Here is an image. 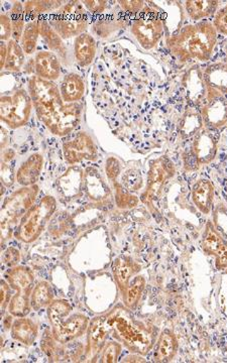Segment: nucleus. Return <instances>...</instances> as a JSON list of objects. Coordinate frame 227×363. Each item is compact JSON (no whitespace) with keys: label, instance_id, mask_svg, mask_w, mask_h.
Segmentation results:
<instances>
[{"label":"nucleus","instance_id":"f257e3e1","mask_svg":"<svg viewBox=\"0 0 227 363\" xmlns=\"http://www.w3.org/2000/svg\"><path fill=\"white\" fill-rule=\"evenodd\" d=\"M28 93L38 118L52 135H69L80 123L82 105L64 102L58 85L52 81L33 76L28 80Z\"/></svg>","mask_w":227,"mask_h":363},{"label":"nucleus","instance_id":"f03ea898","mask_svg":"<svg viewBox=\"0 0 227 363\" xmlns=\"http://www.w3.org/2000/svg\"><path fill=\"white\" fill-rule=\"evenodd\" d=\"M216 44V30L214 23L208 21L183 26L167 40L170 52L180 63L209 61Z\"/></svg>","mask_w":227,"mask_h":363},{"label":"nucleus","instance_id":"7ed1b4c3","mask_svg":"<svg viewBox=\"0 0 227 363\" xmlns=\"http://www.w3.org/2000/svg\"><path fill=\"white\" fill-rule=\"evenodd\" d=\"M107 322L117 339L131 352L147 355L155 342V332L147 325L136 321L130 312L117 308L107 314Z\"/></svg>","mask_w":227,"mask_h":363},{"label":"nucleus","instance_id":"20e7f679","mask_svg":"<svg viewBox=\"0 0 227 363\" xmlns=\"http://www.w3.org/2000/svg\"><path fill=\"white\" fill-rule=\"evenodd\" d=\"M72 307L65 300L52 301L48 307V318L52 333L57 342L66 344L80 337L88 328V319L82 314H75L64 321L63 318L71 312Z\"/></svg>","mask_w":227,"mask_h":363},{"label":"nucleus","instance_id":"39448f33","mask_svg":"<svg viewBox=\"0 0 227 363\" xmlns=\"http://www.w3.org/2000/svg\"><path fill=\"white\" fill-rule=\"evenodd\" d=\"M56 209L57 201L52 196H45L42 198L21 218L20 224L14 230L16 240L25 243H32L37 240L51 220Z\"/></svg>","mask_w":227,"mask_h":363},{"label":"nucleus","instance_id":"423d86ee","mask_svg":"<svg viewBox=\"0 0 227 363\" xmlns=\"http://www.w3.org/2000/svg\"><path fill=\"white\" fill-rule=\"evenodd\" d=\"M39 187L37 185L23 187L6 198L0 214L2 243L11 236V229L18 219L23 218L37 200Z\"/></svg>","mask_w":227,"mask_h":363},{"label":"nucleus","instance_id":"0eeeda50","mask_svg":"<svg viewBox=\"0 0 227 363\" xmlns=\"http://www.w3.org/2000/svg\"><path fill=\"white\" fill-rule=\"evenodd\" d=\"M50 25L63 40L77 38L87 30V13L81 2L70 1L50 16Z\"/></svg>","mask_w":227,"mask_h":363},{"label":"nucleus","instance_id":"6e6552de","mask_svg":"<svg viewBox=\"0 0 227 363\" xmlns=\"http://www.w3.org/2000/svg\"><path fill=\"white\" fill-rule=\"evenodd\" d=\"M6 279L11 288L16 291L9 303V313L11 316L26 317L32 307L31 297L33 285V272L26 267H13L7 272Z\"/></svg>","mask_w":227,"mask_h":363},{"label":"nucleus","instance_id":"1a4fd4ad","mask_svg":"<svg viewBox=\"0 0 227 363\" xmlns=\"http://www.w3.org/2000/svg\"><path fill=\"white\" fill-rule=\"evenodd\" d=\"M131 32L143 49L150 51L161 42L165 32L164 21L161 14L149 6H145L142 13L131 25Z\"/></svg>","mask_w":227,"mask_h":363},{"label":"nucleus","instance_id":"9d476101","mask_svg":"<svg viewBox=\"0 0 227 363\" xmlns=\"http://www.w3.org/2000/svg\"><path fill=\"white\" fill-rule=\"evenodd\" d=\"M33 100L25 89H18L11 95L0 97V119L11 130L23 128L30 121Z\"/></svg>","mask_w":227,"mask_h":363},{"label":"nucleus","instance_id":"9b49d317","mask_svg":"<svg viewBox=\"0 0 227 363\" xmlns=\"http://www.w3.org/2000/svg\"><path fill=\"white\" fill-rule=\"evenodd\" d=\"M216 154V138L211 130L203 128L194 135L191 150L184 155V166L187 171H196L214 161Z\"/></svg>","mask_w":227,"mask_h":363},{"label":"nucleus","instance_id":"f8f14e48","mask_svg":"<svg viewBox=\"0 0 227 363\" xmlns=\"http://www.w3.org/2000/svg\"><path fill=\"white\" fill-rule=\"evenodd\" d=\"M176 169L173 162L167 157H159L150 162L148 175L147 190L143 195V201L150 204L161 197L165 186L170 179L175 176Z\"/></svg>","mask_w":227,"mask_h":363},{"label":"nucleus","instance_id":"ddd939ff","mask_svg":"<svg viewBox=\"0 0 227 363\" xmlns=\"http://www.w3.org/2000/svg\"><path fill=\"white\" fill-rule=\"evenodd\" d=\"M63 155L67 164L75 166L84 161H96L98 152L91 136L80 131L73 140L64 143Z\"/></svg>","mask_w":227,"mask_h":363},{"label":"nucleus","instance_id":"4468645a","mask_svg":"<svg viewBox=\"0 0 227 363\" xmlns=\"http://www.w3.org/2000/svg\"><path fill=\"white\" fill-rule=\"evenodd\" d=\"M84 189V171L79 166H71L56 182V191L60 199L71 202L82 194Z\"/></svg>","mask_w":227,"mask_h":363},{"label":"nucleus","instance_id":"2eb2a0df","mask_svg":"<svg viewBox=\"0 0 227 363\" xmlns=\"http://www.w3.org/2000/svg\"><path fill=\"white\" fill-rule=\"evenodd\" d=\"M111 332V327L107 322V314L92 319L87 331L86 354H87L88 359H93L97 357L98 353L101 352Z\"/></svg>","mask_w":227,"mask_h":363},{"label":"nucleus","instance_id":"dca6fc26","mask_svg":"<svg viewBox=\"0 0 227 363\" xmlns=\"http://www.w3.org/2000/svg\"><path fill=\"white\" fill-rule=\"evenodd\" d=\"M205 128L221 130L227 125V97L219 96L208 100L200 109Z\"/></svg>","mask_w":227,"mask_h":363},{"label":"nucleus","instance_id":"f3484780","mask_svg":"<svg viewBox=\"0 0 227 363\" xmlns=\"http://www.w3.org/2000/svg\"><path fill=\"white\" fill-rule=\"evenodd\" d=\"M202 248L207 255H214L217 269H227V242L221 238L211 222H208L203 234Z\"/></svg>","mask_w":227,"mask_h":363},{"label":"nucleus","instance_id":"a211bd4d","mask_svg":"<svg viewBox=\"0 0 227 363\" xmlns=\"http://www.w3.org/2000/svg\"><path fill=\"white\" fill-rule=\"evenodd\" d=\"M84 190L91 201L104 203L111 198V191L104 177L94 167L84 169Z\"/></svg>","mask_w":227,"mask_h":363},{"label":"nucleus","instance_id":"6ab92c4d","mask_svg":"<svg viewBox=\"0 0 227 363\" xmlns=\"http://www.w3.org/2000/svg\"><path fill=\"white\" fill-rule=\"evenodd\" d=\"M186 96L192 105H199L206 101L207 85L203 77V71L198 67L189 69L183 79Z\"/></svg>","mask_w":227,"mask_h":363},{"label":"nucleus","instance_id":"aec40b11","mask_svg":"<svg viewBox=\"0 0 227 363\" xmlns=\"http://www.w3.org/2000/svg\"><path fill=\"white\" fill-rule=\"evenodd\" d=\"M33 62L38 77L54 82L61 75V60L55 52H39L35 55Z\"/></svg>","mask_w":227,"mask_h":363},{"label":"nucleus","instance_id":"412c9836","mask_svg":"<svg viewBox=\"0 0 227 363\" xmlns=\"http://www.w3.org/2000/svg\"><path fill=\"white\" fill-rule=\"evenodd\" d=\"M44 166V157L40 154H33L21 164L16 174V181L23 187L35 185Z\"/></svg>","mask_w":227,"mask_h":363},{"label":"nucleus","instance_id":"4be33fe9","mask_svg":"<svg viewBox=\"0 0 227 363\" xmlns=\"http://www.w3.org/2000/svg\"><path fill=\"white\" fill-rule=\"evenodd\" d=\"M215 190L214 184L206 179H200L195 182L192 187V201L195 207L201 212L202 214L208 215L211 213L214 208Z\"/></svg>","mask_w":227,"mask_h":363},{"label":"nucleus","instance_id":"5701e85b","mask_svg":"<svg viewBox=\"0 0 227 363\" xmlns=\"http://www.w3.org/2000/svg\"><path fill=\"white\" fill-rule=\"evenodd\" d=\"M97 45L94 38L84 33L74 40V56L76 63L80 67H88L96 56Z\"/></svg>","mask_w":227,"mask_h":363},{"label":"nucleus","instance_id":"b1692460","mask_svg":"<svg viewBox=\"0 0 227 363\" xmlns=\"http://www.w3.org/2000/svg\"><path fill=\"white\" fill-rule=\"evenodd\" d=\"M203 77L208 90L214 91L227 97V64L214 63L203 70Z\"/></svg>","mask_w":227,"mask_h":363},{"label":"nucleus","instance_id":"393cba45","mask_svg":"<svg viewBox=\"0 0 227 363\" xmlns=\"http://www.w3.org/2000/svg\"><path fill=\"white\" fill-rule=\"evenodd\" d=\"M60 92L66 104H76L82 99L85 93V84L82 77L78 74H67L60 86Z\"/></svg>","mask_w":227,"mask_h":363},{"label":"nucleus","instance_id":"a878e982","mask_svg":"<svg viewBox=\"0 0 227 363\" xmlns=\"http://www.w3.org/2000/svg\"><path fill=\"white\" fill-rule=\"evenodd\" d=\"M40 33L43 39L47 43L48 47L52 52L59 57L61 62L68 63V51L63 39L58 35V33L52 28L47 21H39Z\"/></svg>","mask_w":227,"mask_h":363},{"label":"nucleus","instance_id":"bb28decb","mask_svg":"<svg viewBox=\"0 0 227 363\" xmlns=\"http://www.w3.org/2000/svg\"><path fill=\"white\" fill-rule=\"evenodd\" d=\"M140 267L128 257H121L114 264V274L121 293L130 285L131 279L140 272Z\"/></svg>","mask_w":227,"mask_h":363},{"label":"nucleus","instance_id":"cd10ccee","mask_svg":"<svg viewBox=\"0 0 227 363\" xmlns=\"http://www.w3.org/2000/svg\"><path fill=\"white\" fill-rule=\"evenodd\" d=\"M11 336L23 345H33L38 337V326L33 320L20 317L11 325Z\"/></svg>","mask_w":227,"mask_h":363},{"label":"nucleus","instance_id":"c85d7f7f","mask_svg":"<svg viewBox=\"0 0 227 363\" xmlns=\"http://www.w3.org/2000/svg\"><path fill=\"white\" fill-rule=\"evenodd\" d=\"M179 344L176 336L171 331H164L157 340L156 353L154 358L156 362H170L175 357Z\"/></svg>","mask_w":227,"mask_h":363},{"label":"nucleus","instance_id":"c756f323","mask_svg":"<svg viewBox=\"0 0 227 363\" xmlns=\"http://www.w3.org/2000/svg\"><path fill=\"white\" fill-rule=\"evenodd\" d=\"M219 2L215 0H188L185 2L186 13L192 21L204 20L216 13Z\"/></svg>","mask_w":227,"mask_h":363},{"label":"nucleus","instance_id":"7c9ffc66","mask_svg":"<svg viewBox=\"0 0 227 363\" xmlns=\"http://www.w3.org/2000/svg\"><path fill=\"white\" fill-rule=\"evenodd\" d=\"M203 125L204 123H203L201 112L195 107H189L179 123V130L183 138H190L201 130Z\"/></svg>","mask_w":227,"mask_h":363},{"label":"nucleus","instance_id":"2f4dec72","mask_svg":"<svg viewBox=\"0 0 227 363\" xmlns=\"http://www.w3.org/2000/svg\"><path fill=\"white\" fill-rule=\"evenodd\" d=\"M54 293L51 284L48 281H40L33 290L31 297V305L35 311H40L43 308L49 307L52 302Z\"/></svg>","mask_w":227,"mask_h":363},{"label":"nucleus","instance_id":"473e14b6","mask_svg":"<svg viewBox=\"0 0 227 363\" xmlns=\"http://www.w3.org/2000/svg\"><path fill=\"white\" fill-rule=\"evenodd\" d=\"M26 63V54L18 42L11 39L7 42V58L4 70L20 72Z\"/></svg>","mask_w":227,"mask_h":363},{"label":"nucleus","instance_id":"72a5a7b5","mask_svg":"<svg viewBox=\"0 0 227 363\" xmlns=\"http://www.w3.org/2000/svg\"><path fill=\"white\" fill-rule=\"evenodd\" d=\"M145 284H147V281H145L143 277H136V278L130 283L128 288L123 291V297L124 306H126L128 310L135 309L136 306H138V302H140V298H142L143 291H145Z\"/></svg>","mask_w":227,"mask_h":363},{"label":"nucleus","instance_id":"f704fd0d","mask_svg":"<svg viewBox=\"0 0 227 363\" xmlns=\"http://www.w3.org/2000/svg\"><path fill=\"white\" fill-rule=\"evenodd\" d=\"M40 35L39 21H31L26 23L20 44L26 55L31 56L35 52Z\"/></svg>","mask_w":227,"mask_h":363},{"label":"nucleus","instance_id":"c9c22d12","mask_svg":"<svg viewBox=\"0 0 227 363\" xmlns=\"http://www.w3.org/2000/svg\"><path fill=\"white\" fill-rule=\"evenodd\" d=\"M61 1H37V0H31V1H26L23 4L25 9V13L26 18L31 20L35 21V18H39L40 16L50 11H58L60 7L62 6Z\"/></svg>","mask_w":227,"mask_h":363},{"label":"nucleus","instance_id":"e433bc0d","mask_svg":"<svg viewBox=\"0 0 227 363\" xmlns=\"http://www.w3.org/2000/svg\"><path fill=\"white\" fill-rule=\"evenodd\" d=\"M11 26H13V40L21 42V35L26 28V13L23 4L21 1H16L11 7Z\"/></svg>","mask_w":227,"mask_h":363},{"label":"nucleus","instance_id":"4c0bfd02","mask_svg":"<svg viewBox=\"0 0 227 363\" xmlns=\"http://www.w3.org/2000/svg\"><path fill=\"white\" fill-rule=\"evenodd\" d=\"M121 185L128 192L133 193L143 187V178L140 169L130 168L121 177Z\"/></svg>","mask_w":227,"mask_h":363},{"label":"nucleus","instance_id":"58836bf2","mask_svg":"<svg viewBox=\"0 0 227 363\" xmlns=\"http://www.w3.org/2000/svg\"><path fill=\"white\" fill-rule=\"evenodd\" d=\"M116 189V203L117 207L121 209H130V208L135 207L138 205V197L128 192L126 189H123V185L118 182L116 181L112 183Z\"/></svg>","mask_w":227,"mask_h":363},{"label":"nucleus","instance_id":"ea45409f","mask_svg":"<svg viewBox=\"0 0 227 363\" xmlns=\"http://www.w3.org/2000/svg\"><path fill=\"white\" fill-rule=\"evenodd\" d=\"M123 346L121 343L109 342L105 344L104 350L101 351V357H100V362L102 363H116L121 355Z\"/></svg>","mask_w":227,"mask_h":363},{"label":"nucleus","instance_id":"a19ab883","mask_svg":"<svg viewBox=\"0 0 227 363\" xmlns=\"http://www.w3.org/2000/svg\"><path fill=\"white\" fill-rule=\"evenodd\" d=\"M105 173H106L107 178L114 183L117 181V178L121 173V164L116 157H111L107 159L105 162Z\"/></svg>","mask_w":227,"mask_h":363},{"label":"nucleus","instance_id":"79ce46f5","mask_svg":"<svg viewBox=\"0 0 227 363\" xmlns=\"http://www.w3.org/2000/svg\"><path fill=\"white\" fill-rule=\"evenodd\" d=\"M214 26L217 33L227 37V4L216 11L214 16Z\"/></svg>","mask_w":227,"mask_h":363},{"label":"nucleus","instance_id":"37998d69","mask_svg":"<svg viewBox=\"0 0 227 363\" xmlns=\"http://www.w3.org/2000/svg\"><path fill=\"white\" fill-rule=\"evenodd\" d=\"M0 37L2 42H9L13 38V26H11V16L6 13L0 16Z\"/></svg>","mask_w":227,"mask_h":363},{"label":"nucleus","instance_id":"c03bdc74","mask_svg":"<svg viewBox=\"0 0 227 363\" xmlns=\"http://www.w3.org/2000/svg\"><path fill=\"white\" fill-rule=\"evenodd\" d=\"M9 284L2 281L0 284V308H1V313L4 314L6 312V308L9 307V303L11 301V288Z\"/></svg>","mask_w":227,"mask_h":363},{"label":"nucleus","instance_id":"a18cd8bd","mask_svg":"<svg viewBox=\"0 0 227 363\" xmlns=\"http://www.w3.org/2000/svg\"><path fill=\"white\" fill-rule=\"evenodd\" d=\"M145 2L138 1V0H135V1H119V4H121V9L124 13H131V14H138L142 13L143 9H145Z\"/></svg>","mask_w":227,"mask_h":363},{"label":"nucleus","instance_id":"49530a36","mask_svg":"<svg viewBox=\"0 0 227 363\" xmlns=\"http://www.w3.org/2000/svg\"><path fill=\"white\" fill-rule=\"evenodd\" d=\"M2 260H4V264L7 267H16V264L21 260V253L16 248L9 247L4 252Z\"/></svg>","mask_w":227,"mask_h":363},{"label":"nucleus","instance_id":"de8ad7c7","mask_svg":"<svg viewBox=\"0 0 227 363\" xmlns=\"http://www.w3.org/2000/svg\"><path fill=\"white\" fill-rule=\"evenodd\" d=\"M89 13L100 14L104 13L107 7V1L105 0H85L82 2Z\"/></svg>","mask_w":227,"mask_h":363},{"label":"nucleus","instance_id":"09e8293b","mask_svg":"<svg viewBox=\"0 0 227 363\" xmlns=\"http://www.w3.org/2000/svg\"><path fill=\"white\" fill-rule=\"evenodd\" d=\"M16 176L13 174V167L9 166L6 162H1V182L2 185L9 188L13 185Z\"/></svg>","mask_w":227,"mask_h":363},{"label":"nucleus","instance_id":"8fccbe9b","mask_svg":"<svg viewBox=\"0 0 227 363\" xmlns=\"http://www.w3.org/2000/svg\"><path fill=\"white\" fill-rule=\"evenodd\" d=\"M7 58V44L6 42H2L0 45V69L4 70V66H6V62Z\"/></svg>","mask_w":227,"mask_h":363},{"label":"nucleus","instance_id":"3c124183","mask_svg":"<svg viewBox=\"0 0 227 363\" xmlns=\"http://www.w3.org/2000/svg\"><path fill=\"white\" fill-rule=\"evenodd\" d=\"M16 152L11 149L2 150L1 162H6V164H9V162L13 161L14 157H16Z\"/></svg>","mask_w":227,"mask_h":363},{"label":"nucleus","instance_id":"603ef678","mask_svg":"<svg viewBox=\"0 0 227 363\" xmlns=\"http://www.w3.org/2000/svg\"><path fill=\"white\" fill-rule=\"evenodd\" d=\"M9 133L7 131L4 130V128H1V149L4 150L7 143H9Z\"/></svg>","mask_w":227,"mask_h":363},{"label":"nucleus","instance_id":"864d4df0","mask_svg":"<svg viewBox=\"0 0 227 363\" xmlns=\"http://www.w3.org/2000/svg\"><path fill=\"white\" fill-rule=\"evenodd\" d=\"M224 52H226V64H227V40H226V45H224Z\"/></svg>","mask_w":227,"mask_h":363}]
</instances>
